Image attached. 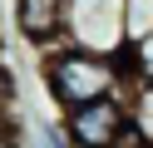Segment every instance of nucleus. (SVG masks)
I'll return each instance as SVG.
<instances>
[{"mask_svg": "<svg viewBox=\"0 0 153 148\" xmlns=\"http://www.w3.org/2000/svg\"><path fill=\"white\" fill-rule=\"evenodd\" d=\"M45 84H50L59 109L89 104V99H104V94H123L114 54H94V49H79L69 39L45 49Z\"/></svg>", "mask_w": 153, "mask_h": 148, "instance_id": "1", "label": "nucleus"}, {"mask_svg": "<svg viewBox=\"0 0 153 148\" xmlns=\"http://www.w3.org/2000/svg\"><path fill=\"white\" fill-rule=\"evenodd\" d=\"M64 39L94 54H119L128 45L123 0H69L64 10Z\"/></svg>", "mask_w": 153, "mask_h": 148, "instance_id": "2", "label": "nucleus"}, {"mask_svg": "<svg viewBox=\"0 0 153 148\" xmlns=\"http://www.w3.org/2000/svg\"><path fill=\"white\" fill-rule=\"evenodd\" d=\"M128 94H104L89 99V104L64 109V133H69L74 148H114L123 133H128Z\"/></svg>", "mask_w": 153, "mask_h": 148, "instance_id": "3", "label": "nucleus"}, {"mask_svg": "<svg viewBox=\"0 0 153 148\" xmlns=\"http://www.w3.org/2000/svg\"><path fill=\"white\" fill-rule=\"evenodd\" d=\"M10 5H15V30L35 49L64 45V10H69V0H10Z\"/></svg>", "mask_w": 153, "mask_h": 148, "instance_id": "4", "label": "nucleus"}, {"mask_svg": "<svg viewBox=\"0 0 153 148\" xmlns=\"http://www.w3.org/2000/svg\"><path fill=\"white\" fill-rule=\"evenodd\" d=\"M128 118H133V128L153 143V84H138L128 94Z\"/></svg>", "mask_w": 153, "mask_h": 148, "instance_id": "5", "label": "nucleus"}, {"mask_svg": "<svg viewBox=\"0 0 153 148\" xmlns=\"http://www.w3.org/2000/svg\"><path fill=\"white\" fill-rule=\"evenodd\" d=\"M123 20H128V39H143L153 30V0H123Z\"/></svg>", "mask_w": 153, "mask_h": 148, "instance_id": "6", "label": "nucleus"}, {"mask_svg": "<svg viewBox=\"0 0 153 148\" xmlns=\"http://www.w3.org/2000/svg\"><path fill=\"white\" fill-rule=\"evenodd\" d=\"M35 133H40L50 148H74V143H69V133H64V123H40Z\"/></svg>", "mask_w": 153, "mask_h": 148, "instance_id": "7", "label": "nucleus"}, {"mask_svg": "<svg viewBox=\"0 0 153 148\" xmlns=\"http://www.w3.org/2000/svg\"><path fill=\"white\" fill-rule=\"evenodd\" d=\"M0 148H25V143L15 138V128H0Z\"/></svg>", "mask_w": 153, "mask_h": 148, "instance_id": "8", "label": "nucleus"}, {"mask_svg": "<svg viewBox=\"0 0 153 148\" xmlns=\"http://www.w3.org/2000/svg\"><path fill=\"white\" fill-rule=\"evenodd\" d=\"M148 148H153V143H148Z\"/></svg>", "mask_w": 153, "mask_h": 148, "instance_id": "9", "label": "nucleus"}]
</instances>
